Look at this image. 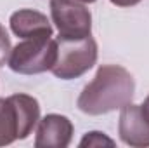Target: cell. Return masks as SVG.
Returning a JSON list of instances; mask_svg holds the SVG:
<instances>
[{"label":"cell","mask_w":149,"mask_h":148,"mask_svg":"<svg viewBox=\"0 0 149 148\" xmlns=\"http://www.w3.org/2000/svg\"><path fill=\"white\" fill-rule=\"evenodd\" d=\"M73 138V124L68 117L50 113L38 122L37 148H66Z\"/></svg>","instance_id":"cell-6"},{"label":"cell","mask_w":149,"mask_h":148,"mask_svg":"<svg viewBox=\"0 0 149 148\" xmlns=\"http://www.w3.org/2000/svg\"><path fill=\"white\" fill-rule=\"evenodd\" d=\"M57 59V40L50 37L24 38L17 44L7 59L12 72L21 75H35L52 70Z\"/></svg>","instance_id":"cell-3"},{"label":"cell","mask_w":149,"mask_h":148,"mask_svg":"<svg viewBox=\"0 0 149 148\" xmlns=\"http://www.w3.org/2000/svg\"><path fill=\"white\" fill-rule=\"evenodd\" d=\"M80 147L81 148H92V147H114V141L109 140L108 136H104L102 132L99 131H92L88 134L83 136V140L80 141Z\"/></svg>","instance_id":"cell-9"},{"label":"cell","mask_w":149,"mask_h":148,"mask_svg":"<svg viewBox=\"0 0 149 148\" xmlns=\"http://www.w3.org/2000/svg\"><path fill=\"white\" fill-rule=\"evenodd\" d=\"M114 5H120V7H132L135 4H139L141 0H111Z\"/></svg>","instance_id":"cell-11"},{"label":"cell","mask_w":149,"mask_h":148,"mask_svg":"<svg viewBox=\"0 0 149 148\" xmlns=\"http://www.w3.org/2000/svg\"><path fill=\"white\" fill-rule=\"evenodd\" d=\"M141 111H142V115H144V118L149 122V96L144 99V103L141 105Z\"/></svg>","instance_id":"cell-12"},{"label":"cell","mask_w":149,"mask_h":148,"mask_svg":"<svg viewBox=\"0 0 149 148\" xmlns=\"http://www.w3.org/2000/svg\"><path fill=\"white\" fill-rule=\"evenodd\" d=\"M80 2H85V4H92V2H95V0H80Z\"/></svg>","instance_id":"cell-13"},{"label":"cell","mask_w":149,"mask_h":148,"mask_svg":"<svg viewBox=\"0 0 149 148\" xmlns=\"http://www.w3.org/2000/svg\"><path fill=\"white\" fill-rule=\"evenodd\" d=\"M40 120V106L33 96L12 94L0 98V147L31 134Z\"/></svg>","instance_id":"cell-2"},{"label":"cell","mask_w":149,"mask_h":148,"mask_svg":"<svg viewBox=\"0 0 149 148\" xmlns=\"http://www.w3.org/2000/svg\"><path fill=\"white\" fill-rule=\"evenodd\" d=\"M97 61V44L90 37L57 38V59L52 73L57 78L71 80L88 72Z\"/></svg>","instance_id":"cell-4"},{"label":"cell","mask_w":149,"mask_h":148,"mask_svg":"<svg viewBox=\"0 0 149 148\" xmlns=\"http://www.w3.org/2000/svg\"><path fill=\"white\" fill-rule=\"evenodd\" d=\"M9 54H10V40L5 28L0 25V66L5 65V61L9 59Z\"/></svg>","instance_id":"cell-10"},{"label":"cell","mask_w":149,"mask_h":148,"mask_svg":"<svg viewBox=\"0 0 149 148\" xmlns=\"http://www.w3.org/2000/svg\"><path fill=\"white\" fill-rule=\"evenodd\" d=\"M135 82L118 65H102L78 98V108L88 115H104L132 103Z\"/></svg>","instance_id":"cell-1"},{"label":"cell","mask_w":149,"mask_h":148,"mask_svg":"<svg viewBox=\"0 0 149 148\" xmlns=\"http://www.w3.org/2000/svg\"><path fill=\"white\" fill-rule=\"evenodd\" d=\"M118 131L125 145L135 148L149 147V122L141 111V105L128 103L121 108Z\"/></svg>","instance_id":"cell-7"},{"label":"cell","mask_w":149,"mask_h":148,"mask_svg":"<svg viewBox=\"0 0 149 148\" xmlns=\"http://www.w3.org/2000/svg\"><path fill=\"white\" fill-rule=\"evenodd\" d=\"M50 16L59 38H83L92 32L90 11L76 0H50Z\"/></svg>","instance_id":"cell-5"},{"label":"cell","mask_w":149,"mask_h":148,"mask_svg":"<svg viewBox=\"0 0 149 148\" xmlns=\"http://www.w3.org/2000/svg\"><path fill=\"white\" fill-rule=\"evenodd\" d=\"M10 28L21 38H37V37H52V26L38 11L21 9L10 16Z\"/></svg>","instance_id":"cell-8"}]
</instances>
